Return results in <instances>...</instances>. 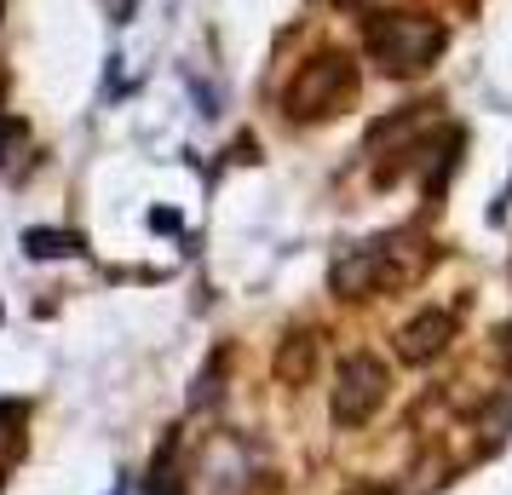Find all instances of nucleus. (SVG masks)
<instances>
[{"instance_id":"423d86ee","label":"nucleus","mask_w":512,"mask_h":495,"mask_svg":"<svg viewBox=\"0 0 512 495\" xmlns=\"http://www.w3.org/2000/svg\"><path fill=\"white\" fill-rule=\"evenodd\" d=\"M24 248L35 254V260H70V254H81V236H70V231H24Z\"/></svg>"},{"instance_id":"f257e3e1","label":"nucleus","mask_w":512,"mask_h":495,"mask_svg":"<svg viewBox=\"0 0 512 495\" xmlns=\"http://www.w3.org/2000/svg\"><path fill=\"white\" fill-rule=\"evenodd\" d=\"M351 98H357V64H351L346 52H317V58L288 81L282 104H288L294 121H323V116H334V110H346Z\"/></svg>"},{"instance_id":"6e6552de","label":"nucleus","mask_w":512,"mask_h":495,"mask_svg":"<svg viewBox=\"0 0 512 495\" xmlns=\"http://www.w3.org/2000/svg\"><path fill=\"white\" fill-rule=\"evenodd\" d=\"M501 357H507V363H512V323H507V329H501Z\"/></svg>"},{"instance_id":"0eeeda50","label":"nucleus","mask_w":512,"mask_h":495,"mask_svg":"<svg viewBox=\"0 0 512 495\" xmlns=\"http://www.w3.org/2000/svg\"><path fill=\"white\" fill-rule=\"evenodd\" d=\"M346 495H397V490H386V484H357V490H346Z\"/></svg>"},{"instance_id":"1a4fd4ad","label":"nucleus","mask_w":512,"mask_h":495,"mask_svg":"<svg viewBox=\"0 0 512 495\" xmlns=\"http://www.w3.org/2000/svg\"><path fill=\"white\" fill-rule=\"evenodd\" d=\"M0 18H6V0H0Z\"/></svg>"},{"instance_id":"f03ea898","label":"nucleus","mask_w":512,"mask_h":495,"mask_svg":"<svg viewBox=\"0 0 512 495\" xmlns=\"http://www.w3.org/2000/svg\"><path fill=\"white\" fill-rule=\"evenodd\" d=\"M443 52V29L432 18H374L369 24V58L380 64L386 75H420L432 58Z\"/></svg>"},{"instance_id":"20e7f679","label":"nucleus","mask_w":512,"mask_h":495,"mask_svg":"<svg viewBox=\"0 0 512 495\" xmlns=\"http://www.w3.org/2000/svg\"><path fill=\"white\" fill-rule=\"evenodd\" d=\"M449 334H455V317L449 311H420L415 323L397 329V357L403 363H426V357H438L449 346Z\"/></svg>"},{"instance_id":"39448f33","label":"nucleus","mask_w":512,"mask_h":495,"mask_svg":"<svg viewBox=\"0 0 512 495\" xmlns=\"http://www.w3.org/2000/svg\"><path fill=\"white\" fill-rule=\"evenodd\" d=\"M311 369H317V340L311 334H288L277 346V380L282 386H305Z\"/></svg>"},{"instance_id":"7ed1b4c3","label":"nucleus","mask_w":512,"mask_h":495,"mask_svg":"<svg viewBox=\"0 0 512 495\" xmlns=\"http://www.w3.org/2000/svg\"><path fill=\"white\" fill-rule=\"evenodd\" d=\"M386 363L369 352H351L346 363H340V375H334V421L340 426H363L386 403Z\"/></svg>"}]
</instances>
